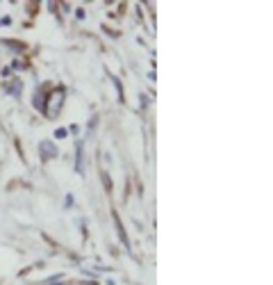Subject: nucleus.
<instances>
[{
  "label": "nucleus",
  "instance_id": "39448f33",
  "mask_svg": "<svg viewBox=\"0 0 273 285\" xmlns=\"http://www.w3.org/2000/svg\"><path fill=\"white\" fill-rule=\"evenodd\" d=\"M103 176V181H105V189H112V183H109V178H107V174H100Z\"/></svg>",
  "mask_w": 273,
  "mask_h": 285
},
{
  "label": "nucleus",
  "instance_id": "f257e3e1",
  "mask_svg": "<svg viewBox=\"0 0 273 285\" xmlns=\"http://www.w3.org/2000/svg\"><path fill=\"white\" fill-rule=\"evenodd\" d=\"M64 89L62 87H55V89L50 91V96L48 101H46V105H43V114L50 119H55L57 114H59V110H62V105H64Z\"/></svg>",
  "mask_w": 273,
  "mask_h": 285
},
{
  "label": "nucleus",
  "instance_id": "7ed1b4c3",
  "mask_svg": "<svg viewBox=\"0 0 273 285\" xmlns=\"http://www.w3.org/2000/svg\"><path fill=\"white\" fill-rule=\"evenodd\" d=\"M7 91L12 96H18V94H21V80H12V82L7 84Z\"/></svg>",
  "mask_w": 273,
  "mask_h": 285
},
{
  "label": "nucleus",
  "instance_id": "f03ea898",
  "mask_svg": "<svg viewBox=\"0 0 273 285\" xmlns=\"http://www.w3.org/2000/svg\"><path fill=\"white\" fill-rule=\"evenodd\" d=\"M41 153L43 158H57V146L53 144V142H41Z\"/></svg>",
  "mask_w": 273,
  "mask_h": 285
},
{
  "label": "nucleus",
  "instance_id": "423d86ee",
  "mask_svg": "<svg viewBox=\"0 0 273 285\" xmlns=\"http://www.w3.org/2000/svg\"><path fill=\"white\" fill-rule=\"evenodd\" d=\"M66 135H69V132L62 130V128H59V130H55V137H66Z\"/></svg>",
  "mask_w": 273,
  "mask_h": 285
},
{
  "label": "nucleus",
  "instance_id": "20e7f679",
  "mask_svg": "<svg viewBox=\"0 0 273 285\" xmlns=\"http://www.w3.org/2000/svg\"><path fill=\"white\" fill-rule=\"evenodd\" d=\"M116 233H119V237H121V242L126 244L127 246V235H126V230H123V224H121V219L116 217Z\"/></svg>",
  "mask_w": 273,
  "mask_h": 285
}]
</instances>
